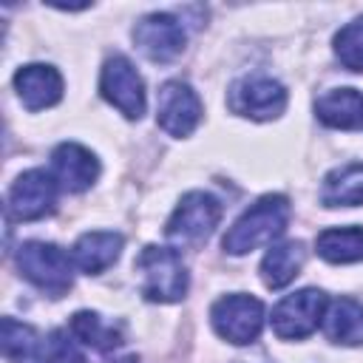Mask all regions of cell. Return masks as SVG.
Masks as SVG:
<instances>
[{"label": "cell", "mask_w": 363, "mask_h": 363, "mask_svg": "<svg viewBox=\"0 0 363 363\" xmlns=\"http://www.w3.org/2000/svg\"><path fill=\"white\" fill-rule=\"evenodd\" d=\"M335 54L349 71L363 74V14L335 34Z\"/></svg>", "instance_id": "22"}, {"label": "cell", "mask_w": 363, "mask_h": 363, "mask_svg": "<svg viewBox=\"0 0 363 363\" xmlns=\"http://www.w3.org/2000/svg\"><path fill=\"white\" fill-rule=\"evenodd\" d=\"M306 261V250L301 241H281V244H272L261 261V281L269 286V289H281L286 284L295 281V275L301 272Z\"/></svg>", "instance_id": "18"}, {"label": "cell", "mask_w": 363, "mask_h": 363, "mask_svg": "<svg viewBox=\"0 0 363 363\" xmlns=\"http://www.w3.org/2000/svg\"><path fill=\"white\" fill-rule=\"evenodd\" d=\"M156 122L170 136H179V139L190 136L196 130V125L201 122V99L196 96V91L187 82L170 79L159 91Z\"/></svg>", "instance_id": "11"}, {"label": "cell", "mask_w": 363, "mask_h": 363, "mask_svg": "<svg viewBox=\"0 0 363 363\" xmlns=\"http://www.w3.org/2000/svg\"><path fill=\"white\" fill-rule=\"evenodd\" d=\"M326 306H329V298L323 289H315V286L298 289L275 303L272 318H269L272 332L281 340H303L323 323Z\"/></svg>", "instance_id": "5"}, {"label": "cell", "mask_w": 363, "mask_h": 363, "mask_svg": "<svg viewBox=\"0 0 363 363\" xmlns=\"http://www.w3.org/2000/svg\"><path fill=\"white\" fill-rule=\"evenodd\" d=\"M62 88H65L62 77L54 65L31 62L14 74V91L28 111H43V108L57 105L62 99Z\"/></svg>", "instance_id": "13"}, {"label": "cell", "mask_w": 363, "mask_h": 363, "mask_svg": "<svg viewBox=\"0 0 363 363\" xmlns=\"http://www.w3.org/2000/svg\"><path fill=\"white\" fill-rule=\"evenodd\" d=\"M133 43L136 48L153 60V62H170L184 51L187 34L182 23L167 11H150L136 20L133 26Z\"/></svg>", "instance_id": "10"}, {"label": "cell", "mask_w": 363, "mask_h": 363, "mask_svg": "<svg viewBox=\"0 0 363 363\" xmlns=\"http://www.w3.org/2000/svg\"><path fill=\"white\" fill-rule=\"evenodd\" d=\"M210 320H213V329L218 332V337H224L235 346H247L264 329V303L252 295L233 292L213 303Z\"/></svg>", "instance_id": "6"}, {"label": "cell", "mask_w": 363, "mask_h": 363, "mask_svg": "<svg viewBox=\"0 0 363 363\" xmlns=\"http://www.w3.org/2000/svg\"><path fill=\"white\" fill-rule=\"evenodd\" d=\"M136 269L142 275V295L153 303H176L187 295V269L182 255L170 247L150 244L139 252Z\"/></svg>", "instance_id": "2"}, {"label": "cell", "mask_w": 363, "mask_h": 363, "mask_svg": "<svg viewBox=\"0 0 363 363\" xmlns=\"http://www.w3.org/2000/svg\"><path fill=\"white\" fill-rule=\"evenodd\" d=\"M71 335L99 352H111L125 340L122 323H105L96 312H77L71 318Z\"/></svg>", "instance_id": "21"}, {"label": "cell", "mask_w": 363, "mask_h": 363, "mask_svg": "<svg viewBox=\"0 0 363 363\" xmlns=\"http://www.w3.org/2000/svg\"><path fill=\"white\" fill-rule=\"evenodd\" d=\"M122 235L111 233V230H94V233H82L77 238V244L71 247V261L77 264V269H82L85 275H99L105 272L111 264H116L119 252H122Z\"/></svg>", "instance_id": "14"}, {"label": "cell", "mask_w": 363, "mask_h": 363, "mask_svg": "<svg viewBox=\"0 0 363 363\" xmlns=\"http://www.w3.org/2000/svg\"><path fill=\"white\" fill-rule=\"evenodd\" d=\"M51 176L65 193H82L96 182L99 159L77 142H62L51 153Z\"/></svg>", "instance_id": "12"}, {"label": "cell", "mask_w": 363, "mask_h": 363, "mask_svg": "<svg viewBox=\"0 0 363 363\" xmlns=\"http://www.w3.org/2000/svg\"><path fill=\"white\" fill-rule=\"evenodd\" d=\"M71 258L62 247L51 241H26L17 250V269L26 281H31L37 289H43L51 298H60L74 284Z\"/></svg>", "instance_id": "3"}, {"label": "cell", "mask_w": 363, "mask_h": 363, "mask_svg": "<svg viewBox=\"0 0 363 363\" xmlns=\"http://www.w3.org/2000/svg\"><path fill=\"white\" fill-rule=\"evenodd\" d=\"M99 91L102 96L128 119H142L145 113V82L133 62L122 54H113L105 60L99 74Z\"/></svg>", "instance_id": "8"}, {"label": "cell", "mask_w": 363, "mask_h": 363, "mask_svg": "<svg viewBox=\"0 0 363 363\" xmlns=\"http://www.w3.org/2000/svg\"><path fill=\"white\" fill-rule=\"evenodd\" d=\"M320 201L326 207H357L363 204V162H349L335 167L320 187Z\"/></svg>", "instance_id": "19"}, {"label": "cell", "mask_w": 363, "mask_h": 363, "mask_svg": "<svg viewBox=\"0 0 363 363\" xmlns=\"http://www.w3.org/2000/svg\"><path fill=\"white\" fill-rule=\"evenodd\" d=\"M57 179L48 170H26L9 190V216L14 221H40L57 207Z\"/></svg>", "instance_id": "9"}, {"label": "cell", "mask_w": 363, "mask_h": 363, "mask_svg": "<svg viewBox=\"0 0 363 363\" xmlns=\"http://www.w3.org/2000/svg\"><path fill=\"white\" fill-rule=\"evenodd\" d=\"M45 363H85V357H82V352L77 349V343H74L62 329H54V332L48 335Z\"/></svg>", "instance_id": "23"}, {"label": "cell", "mask_w": 363, "mask_h": 363, "mask_svg": "<svg viewBox=\"0 0 363 363\" xmlns=\"http://www.w3.org/2000/svg\"><path fill=\"white\" fill-rule=\"evenodd\" d=\"M286 88L272 79V77H244L238 82H233L230 94H227V105L233 113L255 119V122H267V119H278L286 111Z\"/></svg>", "instance_id": "7"}, {"label": "cell", "mask_w": 363, "mask_h": 363, "mask_svg": "<svg viewBox=\"0 0 363 363\" xmlns=\"http://www.w3.org/2000/svg\"><path fill=\"white\" fill-rule=\"evenodd\" d=\"M111 363H139L136 357H122V360H111Z\"/></svg>", "instance_id": "24"}, {"label": "cell", "mask_w": 363, "mask_h": 363, "mask_svg": "<svg viewBox=\"0 0 363 363\" xmlns=\"http://www.w3.org/2000/svg\"><path fill=\"white\" fill-rule=\"evenodd\" d=\"M323 332L332 343L360 346L363 343V303L354 298H337L326 306Z\"/></svg>", "instance_id": "16"}, {"label": "cell", "mask_w": 363, "mask_h": 363, "mask_svg": "<svg viewBox=\"0 0 363 363\" xmlns=\"http://www.w3.org/2000/svg\"><path fill=\"white\" fill-rule=\"evenodd\" d=\"M289 224V199L281 193H267L250 204L224 235V250L230 255H247L264 244H272Z\"/></svg>", "instance_id": "1"}, {"label": "cell", "mask_w": 363, "mask_h": 363, "mask_svg": "<svg viewBox=\"0 0 363 363\" xmlns=\"http://www.w3.org/2000/svg\"><path fill=\"white\" fill-rule=\"evenodd\" d=\"M315 113L329 128H360L363 125V94L354 88H332L315 102Z\"/></svg>", "instance_id": "15"}, {"label": "cell", "mask_w": 363, "mask_h": 363, "mask_svg": "<svg viewBox=\"0 0 363 363\" xmlns=\"http://www.w3.org/2000/svg\"><path fill=\"white\" fill-rule=\"evenodd\" d=\"M315 250L329 264L363 261V227H329L318 233Z\"/></svg>", "instance_id": "20"}, {"label": "cell", "mask_w": 363, "mask_h": 363, "mask_svg": "<svg viewBox=\"0 0 363 363\" xmlns=\"http://www.w3.org/2000/svg\"><path fill=\"white\" fill-rule=\"evenodd\" d=\"M218 221H221L218 199H213L210 193L193 190V193H184L182 201L176 204V210L167 218L164 233L170 241H176L182 247H199L213 235Z\"/></svg>", "instance_id": "4"}, {"label": "cell", "mask_w": 363, "mask_h": 363, "mask_svg": "<svg viewBox=\"0 0 363 363\" xmlns=\"http://www.w3.org/2000/svg\"><path fill=\"white\" fill-rule=\"evenodd\" d=\"M0 346L9 363H45L48 352V340H43V335L34 326L20 323L14 318H3Z\"/></svg>", "instance_id": "17"}]
</instances>
